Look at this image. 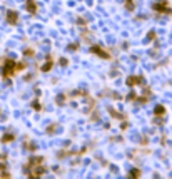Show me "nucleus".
Here are the masks:
<instances>
[{"instance_id": "1", "label": "nucleus", "mask_w": 172, "mask_h": 179, "mask_svg": "<svg viewBox=\"0 0 172 179\" xmlns=\"http://www.w3.org/2000/svg\"><path fill=\"white\" fill-rule=\"evenodd\" d=\"M15 62L14 60H7L5 62V65H4V69H2V74H4V77H8V75H12V74H15Z\"/></svg>"}, {"instance_id": "2", "label": "nucleus", "mask_w": 172, "mask_h": 179, "mask_svg": "<svg viewBox=\"0 0 172 179\" xmlns=\"http://www.w3.org/2000/svg\"><path fill=\"white\" fill-rule=\"evenodd\" d=\"M17 18H18L17 12H14V10H8V12H7V20H8V24H17Z\"/></svg>"}, {"instance_id": "3", "label": "nucleus", "mask_w": 172, "mask_h": 179, "mask_svg": "<svg viewBox=\"0 0 172 179\" xmlns=\"http://www.w3.org/2000/svg\"><path fill=\"white\" fill-rule=\"evenodd\" d=\"M27 10L29 12H35L37 10V7H35V2H33V0H29V2H27Z\"/></svg>"}, {"instance_id": "4", "label": "nucleus", "mask_w": 172, "mask_h": 179, "mask_svg": "<svg viewBox=\"0 0 172 179\" xmlns=\"http://www.w3.org/2000/svg\"><path fill=\"white\" fill-rule=\"evenodd\" d=\"M139 80H140V77H129V79H127V84H129V86L132 87L134 84H135V82H139Z\"/></svg>"}, {"instance_id": "5", "label": "nucleus", "mask_w": 172, "mask_h": 179, "mask_svg": "<svg viewBox=\"0 0 172 179\" xmlns=\"http://www.w3.org/2000/svg\"><path fill=\"white\" fill-rule=\"evenodd\" d=\"M2 141H4V142H10V141H14V136H12V134H5V136L2 137Z\"/></svg>"}, {"instance_id": "6", "label": "nucleus", "mask_w": 172, "mask_h": 179, "mask_svg": "<svg viewBox=\"0 0 172 179\" xmlns=\"http://www.w3.org/2000/svg\"><path fill=\"white\" fill-rule=\"evenodd\" d=\"M50 67H52V62L49 60V62H47V64H45V65H43V67H42V70L45 72V70H49V69H50Z\"/></svg>"}, {"instance_id": "7", "label": "nucleus", "mask_w": 172, "mask_h": 179, "mask_svg": "<svg viewBox=\"0 0 172 179\" xmlns=\"http://www.w3.org/2000/svg\"><path fill=\"white\" fill-rule=\"evenodd\" d=\"M155 114L162 116V114H164V107H155Z\"/></svg>"}]
</instances>
